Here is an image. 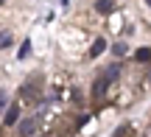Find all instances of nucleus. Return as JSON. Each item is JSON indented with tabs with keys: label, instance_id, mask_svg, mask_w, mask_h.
I'll return each mask as SVG.
<instances>
[{
	"label": "nucleus",
	"instance_id": "1a4fd4ad",
	"mask_svg": "<svg viewBox=\"0 0 151 137\" xmlns=\"http://www.w3.org/2000/svg\"><path fill=\"white\" fill-rule=\"evenodd\" d=\"M28 53H31V42L25 39V42H22V48H20V59H25Z\"/></svg>",
	"mask_w": 151,
	"mask_h": 137
},
{
	"label": "nucleus",
	"instance_id": "6e6552de",
	"mask_svg": "<svg viewBox=\"0 0 151 137\" xmlns=\"http://www.w3.org/2000/svg\"><path fill=\"white\" fill-rule=\"evenodd\" d=\"M137 62H151V48H140L137 50Z\"/></svg>",
	"mask_w": 151,
	"mask_h": 137
},
{
	"label": "nucleus",
	"instance_id": "f03ea898",
	"mask_svg": "<svg viewBox=\"0 0 151 137\" xmlns=\"http://www.w3.org/2000/svg\"><path fill=\"white\" fill-rule=\"evenodd\" d=\"M109 84H112V81H109V78L104 76V73H101V76L95 78V84H92V95H95V98H101V95H106Z\"/></svg>",
	"mask_w": 151,
	"mask_h": 137
},
{
	"label": "nucleus",
	"instance_id": "4468645a",
	"mask_svg": "<svg viewBox=\"0 0 151 137\" xmlns=\"http://www.w3.org/2000/svg\"><path fill=\"white\" fill-rule=\"evenodd\" d=\"M146 3H148V6H151V0H146Z\"/></svg>",
	"mask_w": 151,
	"mask_h": 137
},
{
	"label": "nucleus",
	"instance_id": "7ed1b4c3",
	"mask_svg": "<svg viewBox=\"0 0 151 137\" xmlns=\"http://www.w3.org/2000/svg\"><path fill=\"white\" fill-rule=\"evenodd\" d=\"M3 123H6V126H14V123H20V106H17V104L6 106V118H3Z\"/></svg>",
	"mask_w": 151,
	"mask_h": 137
},
{
	"label": "nucleus",
	"instance_id": "2eb2a0df",
	"mask_svg": "<svg viewBox=\"0 0 151 137\" xmlns=\"http://www.w3.org/2000/svg\"><path fill=\"white\" fill-rule=\"evenodd\" d=\"M0 3H3V0H0Z\"/></svg>",
	"mask_w": 151,
	"mask_h": 137
},
{
	"label": "nucleus",
	"instance_id": "20e7f679",
	"mask_svg": "<svg viewBox=\"0 0 151 137\" xmlns=\"http://www.w3.org/2000/svg\"><path fill=\"white\" fill-rule=\"evenodd\" d=\"M37 93H39L37 84H22V90H20V95H22L25 101H34V98H37Z\"/></svg>",
	"mask_w": 151,
	"mask_h": 137
},
{
	"label": "nucleus",
	"instance_id": "423d86ee",
	"mask_svg": "<svg viewBox=\"0 0 151 137\" xmlns=\"http://www.w3.org/2000/svg\"><path fill=\"white\" fill-rule=\"evenodd\" d=\"M95 9L101 11V14H109V11H112L115 6H112V0H98V3H95Z\"/></svg>",
	"mask_w": 151,
	"mask_h": 137
},
{
	"label": "nucleus",
	"instance_id": "0eeeda50",
	"mask_svg": "<svg viewBox=\"0 0 151 137\" xmlns=\"http://www.w3.org/2000/svg\"><path fill=\"white\" fill-rule=\"evenodd\" d=\"M104 76H106V78H109V81H115V78H118V76H120V67H118V65H109V67H106V70H104Z\"/></svg>",
	"mask_w": 151,
	"mask_h": 137
},
{
	"label": "nucleus",
	"instance_id": "f257e3e1",
	"mask_svg": "<svg viewBox=\"0 0 151 137\" xmlns=\"http://www.w3.org/2000/svg\"><path fill=\"white\" fill-rule=\"evenodd\" d=\"M39 123H42V118H25L20 123V137H34L39 132Z\"/></svg>",
	"mask_w": 151,
	"mask_h": 137
},
{
	"label": "nucleus",
	"instance_id": "39448f33",
	"mask_svg": "<svg viewBox=\"0 0 151 137\" xmlns=\"http://www.w3.org/2000/svg\"><path fill=\"white\" fill-rule=\"evenodd\" d=\"M104 50H106V39H101V37H98L95 42H92V50H90V56H101Z\"/></svg>",
	"mask_w": 151,
	"mask_h": 137
},
{
	"label": "nucleus",
	"instance_id": "f8f14e48",
	"mask_svg": "<svg viewBox=\"0 0 151 137\" xmlns=\"http://www.w3.org/2000/svg\"><path fill=\"white\" fill-rule=\"evenodd\" d=\"M6 45H11V34H0V48H6Z\"/></svg>",
	"mask_w": 151,
	"mask_h": 137
},
{
	"label": "nucleus",
	"instance_id": "9b49d317",
	"mask_svg": "<svg viewBox=\"0 0 151 137\" xmlns=\"http://www.w3.org/2000/svg\"><path fill=\"white\" fill-rule=\"evenodd\" d=\"M6 106H9V95H6V93H3V90H0V112H3V109H6Z\"/></svg>",
	"mask_w": 151,
	"mask_h": 137
},
{
	"label": "nucleus",
	"instance_id": "ddd939ff",
	"mask_svg": "<svg viewBox=\"0 0 151 137\" xmlns=\"http://www.w3.org/2000/svg\"><path fill=\"white\" fill-rule=\"evenodd\" d=\"M123 53H126V45L118 42V45H115V56H123Z\"/></svg>",
	"mask_w": 151,
	"mask_h": 137
},
{
	"label": "nucleus",
	"instance_id": "9d476101",
	"mask_svg": "<svg viewBox=\"0 0 151 137\" xmlns=\"http://www.w3.org/2000/svg\"><path fill=\"white\" fill-rule=\"evenodd\" d=\"M129 132H132L129 126H120V129H118V132H115L112 137H129Z\"/></svg>",
	"mask_w": 151,
	"mask_h": 137
}]
</instances>
